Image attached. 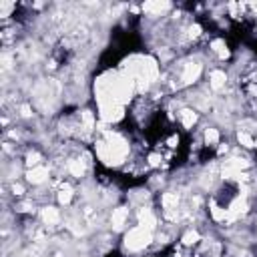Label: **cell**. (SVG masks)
I'll return each instance as SVG.
<instances>
[{
  "mask_svg": "<svg viewBox=\"0 0 257 257\" xmlns=\"http://www.w3.org/2000/svg\"><path fill=\"white\" fill-rule=\"evenodd\" d=\"M143 257H169V255L163 251V253H159V255H143Z\"/></svg>",
  "mask_w": 257,
  "mask_h": 257,
  "instance_id": "cell-1",
  "label": "cell"
}]
</instances>
